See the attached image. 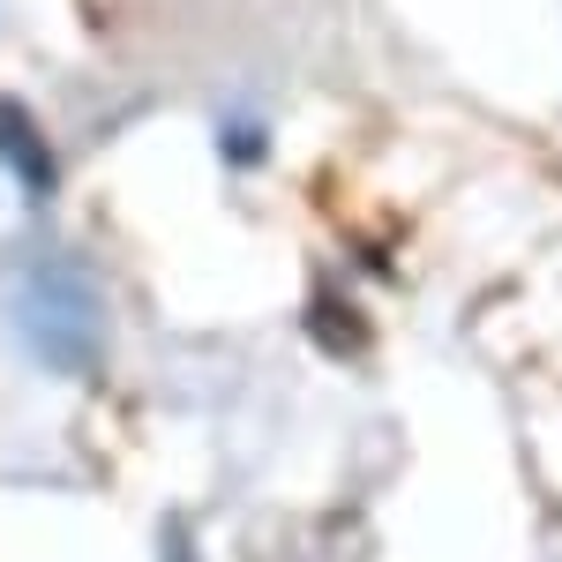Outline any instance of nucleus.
<instances>
[{
	"label": "nucleus",
	"instance_id": "obj_1",
	"mask_svg": "<svg viewBox=\"0 0 562 562\" xmlns=\"http://www.w3.org/2000/svg\"><path fill=\"white\" fill-rule=\"evenodd\" d=\"M15 330H23V346L38 352L45 368L90 375L98 352H105V307H98L83 270H68V262H31V270L15 278Z\"/></svg>",
	"mask_w": 562,
	"mask_h": 562
},
{
	"label": "nucleus",
	"instance_id": "obj_2",
	"mask_svg": "<svg viewBox=\"0 0 562 562\" xmlns=\"http://www.w3.org/2000/svg\"><path fill=\"white\" fill-rule=\"evenodd\" d=\"M0 166L23 180L31 195H45L53 180H60V166H53V150L38 143V128H31V113L15 105V98H0Z\"/></svg>",
	"mask_w": 562,
	"mask_h": 562
},
{
	"label": "nucleus",
	"instance_id": "obj_3",
	"mask_svg": "<svg viewBox=\"0 0 562 562\" xmlns=\"http://www.w3.org/2000/svg\"><path fill=\"white\" fill-rule=\"evenodd\" d=\"M225 150H233V166H256L262 158V128L248 135V121H225Z\"/></svg>",
	"mask_w": 562,
	"mask_h": 562
}]
</instances>
